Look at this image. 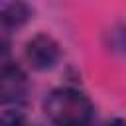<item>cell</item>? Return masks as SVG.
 Listing matches in <instances>:
<instances>
[{
	"instance_id": "cell-1",
	"label": "cell",
	"mask_w": 126,
	"mask_h": 126,
	"mask_svg": "<svg viewBox=\"0 0 126 126\" xmlns=\"http://www.w3.org/2000/svg\"><path fill=\"white\" fill-rule=\"evenodd\" d=\"M43 110L55 126H93L94 120L91 98L75 87L53 89L43 102Z\"/></svg>"
},
{
	"instance_id": "cell-2",
	"label": "cell",
	"mask_w": 126,
	"mask_h": 126,
	"mask_svg": "<svg viewBox=\"0 0 126 126\" xmlns=\"http://www.w3.org/2000/svg\"><path fill=\"white\" fill-rule=\"evenodd\" d=\"M26 59L35 71H47L55 67V63L61 57V47L59 43L47 35V33H37L26 43Z\"/></svg>"
},
{
	"instance_id": "cell-3",
	"label": "cell",
	"mask_w": 126,
	"mask_h": 126,
	"mask_svg": "<svg viewBox=\"0 0 126 126\" xmlns=\"http://www.w3.org/2000/svg\"><path fill=\"white\" fill-rule=\"evenodd\" d=\"M26 93H28V77L22 71V67L12 61H4L2 71H0L2 102L4 104H10V102L20 104L26 100Z\"/></svg>"
},
{
	"instance_id": "cell-4",
	"label": "cell",
	"mask_w": 126,
	"mask_h": 126,
	"mask_svg": "<svg viewBox=\"0 0 126 126\" xmlns=\"http://www.w3.org/2000/svg\"><path fill=\"white\" fill-rule=\"evenodd\" d=\"M0 18L4 30H18L32 18V8L24 2H2Z\"/></svg>"
},
{
	"instance_id": "cell-5",
	"label": "cell",
	"mask_w": 126,
	"mask_h": 126,
	"mask_svg": "<svg viewBox=\"0 0 126 126\" xmlns=\"http://www.w3.org/2000/svg\"><path fill=\"white\" fill-rule=\"evenodd\" d=\"M106 43H108V49L110 51L126 57V22H122V24L114 26L112 30H108Z\"/></svg>"
},
{
	"instance_id": "cell-6",
	"label": "cell",
	"mask_w": 126,
	"mask_h": 126,
	"mask_svg": "<svg viewBox=\"0 0 126 126\" xmlns=\"http://www.w3.org/2000/svg\"><path fill=\"white\" fill-rule=\"evenodd\" d=\"M0 126H26V116L18 108H6L2 112Z\"/></svg>"
},
{
	"instance_id": "cell-7",
	"label": "cell",
	"mask_w": 126,
	"mask_h": 126,
	"mask_svg": "<svg viewBox=\"0 0 126 126\" xmlns=\"http://www.w3.org/2000/svg\"><path fill=\"white\" fill-rule=\"evenodd\" d=\"M104 126H126V120H124V118H112V120H108Z\"/></svg>"
}]
</instances>
